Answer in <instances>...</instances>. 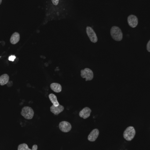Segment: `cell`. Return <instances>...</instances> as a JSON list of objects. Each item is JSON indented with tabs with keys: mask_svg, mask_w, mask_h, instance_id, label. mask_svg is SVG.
Instances as JSON below:
<instances>
[{
	"mask_svg": "<svg viewBox=\"0 0 150 150\" xmlns=\"http://www.w3.org/2000/svg\"><path fill=\"white\" fill-rule=\"evenodd\" d=\"M110 34L115 41H121L123 38V33L120 28L118 26H112L110 30Z\"/></svg>",
	"mask_w": 150,
	"mask_h": 150,
	"instance_id": "cell-1",
	"label": "cell"
},
{
	"mask_svg": "<svg viewBox=\"0 0 150 150\" xmlns=\"http://www.w3.org/2000/svg\"><path fill=\"white\" fill-rule=\"evenodd\" d=\"M136 135V130L132 126L128 127L123 133V137L127 141H131L134 139Z\"/></svg>",
	"mask_w": 150,
	"mask_h": 150,
	"instance_id": "cell-2",
	"label": "cell"
},
{
	"mask_svg": "<svg viewBox=\"0 0 150 150\" xmlns=\"http://www.w3.org/2000/svg\"><path fill=\"white\" fill-rule=\"evenodd\" d=\"M33 109L29 106H25L22 108L21 115L26 120H31L34 115Z\"/></svg>",
	"mask_w": 150,
	"mask_h": 150,
	"instance_id": "cell-3",
	"label": "cell"
},
{
	"mask_svg": "<svg viewBox=\"0 0 150 150\" xmlns=\"http://www.w3.org/2000/svg\"><path fill=\"white\" fill-rule=\"evenodd\" d=\"M81 76L82 78L85 79V81H87L92 80L94 75L91 69L86 68L81 70Z\"/></svg>",
	"mask_w": 150,
	"mask_h": 150,
	"instance_id": "cell-4",
	"label": "cell"
},
{
	"mask_svg": "<svg viewBox=\"0 0 150 150\" xmlns=\"http://www.w3.org/2000/svg\"><path fill=\"white\" fill-rule=\"evenodd\" d=\"M86 32L88 37L92 42L96 43L97 42L98 38L97 34L92 27L87 26L86 28Z\"/></svg>",
	"mask_w": 150,
	"mask_h": 150,
	"instance_id": "cell-5",
	"label": "cell"
},
{
	"mask_svg": "<svg viewBox=\"0 0 150 150\" xmlns=\"http://www.w3.org/2000/svg\"><path fill=\"white\" fill-rule=\"evenodd\" d=\"M60 130L63 133H68L70 132L72 129V126L70 122L67 121L61 122L59 125Z\"/></svg>",
	"mask_w": 150,
	"mask_h": 150,
	"instance_id": "cell-6",
	"label": "cell"
},
{
	"mask_svg": "<svg viewBox=\"0 0 150 150\" xmlns=\"http://www.w3.org/2000/svg\"><path fill=\"white\" fill-rule=\"evenodd\" d=\"M127 22L129 25L132 28H135L138 25V19L136 16L130 15L128 17Z\"/></svg>",
	"mask_w": 150,
	"mask_h": 150,
	"instance_id": "cell-7",
	"label": "cell"
},
{
	"mask_svg": "<svg viewBox=\"0 0 150 150\" xmlns=\"http://www.w3.org/2000/svg\"><path fill=\"white\" fill-rule=\"evenodd\" d=\"M92 110L90 108L86 107L83 108L79 113V115L81 118L84 119H86L89 118L90 115Z\"/></svg>",
	"mask_w": 150,
	"mask_h": 150,
	"instance_id": "cell-8",
	"label": "cell"
},
{
	"mask_svg": "<svg viewBox=\"0 0 150 150\" xmlns=\"http://www.w3.org/2000/svg\"><path fill=\"white\" fill-rule=\"evenodd\" d=\"M99 135V130L97 129H93L88 135V140L90 142H94L97 140Z\"/></svg>",
	"mask_w": 150,
	"mask_h": 150,
	"instance_id": "cell-9",
	"label": "cell"
},
{
	"mask_svg": "<svg viewBox=\"0 0 150 150\" xmlns=\"http://www.w3.org/2000/svg\"><path fill=\"white\" fill-rule=\"evenodd\" d=\"M64 109L63 106L60 105L58 106H55L53 105H52L50 107V111L54 114L55 115H58L59 114L63 112Z\"/></svg>",
	"mask_w": 150,
	"mask_h": 150,
	"instance_id": "cell-10",
	"label": "cell"
},
{
	"mask_svg": "<svg viewBox=\"0 0 150 150\" xmlns=\"http://www.w3.org/2000/svg\"><path fill=\"white\" fill-rule=\"evenodd\" d=\"M20 40V35L18 32H15L12 34L10 39V42L12 45H16Z\"/></svg>",
	"mask_w": 150,
	"mask_h": 150,
	"instance_id": "cell-11",
	"label": "cell"
},
{
	"mask_svg": "<svg viewBox=\"0 0 150 150\" xmlns=\"http://www.w3.org/2000/svg\"><path fill=\"white\" fill-rule=\"evenodd\" d=\"M38 149V145L36 144L33 145L32 149H30L26 144L23 143L18 145L17 150H37Z\"/></svg>",
	"mask_w": 150,
	"mask_h": 150,
	"instance_id": "cell-12",
	"label": "cell"
},
{
	"mask_svg": "<svg viewBox=\"0 0 150 150\" xmlns=\"http://www.w3.org/2000/svg\"><path fill=\"white\" fill-rule=\"evenodd\" d=\"M50 88L52 89V91H54L55 92L60 93L62 91V86L60 84L58 83H53L50 84Z\"/></svg>",
	"mask_w": 150,
	"mask_h": 150,
	"instance_id": "cell-13",
	"label": "cell"
},
{
	"mask_svg": "<svg viewBox=\"0 0 150 150\" xmlns=\"http://www.w3.org/2000/svg\"><path fill=\"white\" fill-rule=\"evenodd\" d=\"M9 76L7 74H4L0 76V85L4 86L8 83L9 82Z\"/></svg>",
	"mask_w": 150,
	"mask_h": 150,
	"instance_id": "cell-14",
	"label": "cell"
},
{
	"mask_svg": "<svg viewBox=\"0 0 150 150\" xmlns=\"http://www.w3.org/2000/svg\"><path fill=\"white\" fill-rule=\"evenodd\" d=\"M48 98L53 105L55 106H58L60 105V104L57 100V97L55 94H53V93H50L48 95Z\"/></svg>",
	"mask_w": 150,
	"mask_h": 150,
	"instance_id": "cell-15",
	"label": "cell"
},
{
	"mask_svg": "<svg viewBox=\"0 0 150 150\" xmlns=\"http://www.w3.org/2000/svg\"><path fill=\"white\" fill-rule=\"evenodd\" d=\"M53 4L54 5H57L59 3V0H51Z\"/></svg>",
	"mask_w": 150,
	"mask_h": 150,
	"instance_id": "cell-16",
	"label": "cell"
},
{
	"mask_svg": "<svg viewBox=\"0 0 150 150\" xmlns=\"http://www.w3.org/2000/svg\"><path fill=\"white\" fill-rule=\"evenodd\" d=\"M147 50L148 52H150V40H149L147 45Z\"/></svg>",
	"mask_w": 150,
	"mask_h": 150,
	"instance_id": "cell-17",
	"label": "cell"
},
{
	"mask_svg": "<svg viewBox=\"0 0 150 150\" xmlns=\"http://www.w3.org/2000/svg\"><path fill=\"white\" fill-rule=\"evenodd\" d=\"M2 0H1V2H0V4H1Z\"/></svg>",
	"mask_w": 150,
	"mask_h": 150,
	"instance_id": "cell-18",
	"label": "cell"
}]
</instances>
